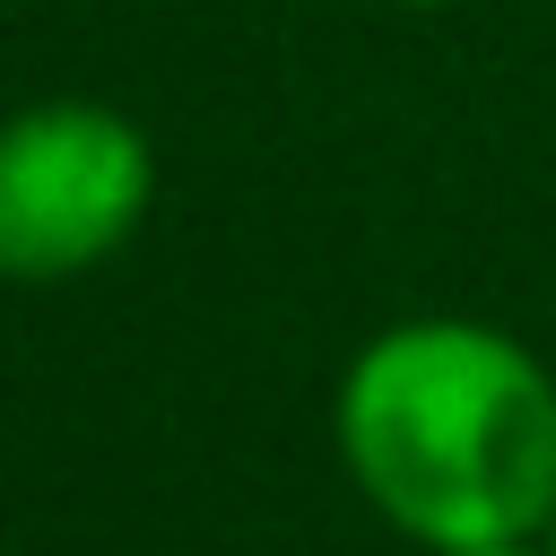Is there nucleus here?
<instances>
[{
    "instance_id": "f03ea898",
    "label": "nucleus",
    "mask_w": 556,
    "mask_h": 556,
    "mask_svg": "<svg viewBox=\"0 0 556 556\" xmlns=\"http://www.w3.org/2000/svg\"><path fill=\"white\" fill-rule=\"evenodd\" d=\"M156 208V139L104 96H35L0 122V278L104 269Z\"/></svg>"
},
{
    "instance_id": "7ed1b4c3",
    "label": "nucleus",
    "mask_w": 556,
    "mask_h": 556,
    "mask_svg": "<svg viewBox=\"0 0 556 556\" xmlns=\"http://www.w3.org/2000/svg\"><path fill=\"white\" fill-rule=\"evenodd\" d=\"M434 556H547L539 539H495V547H434Z\"/></svg>"
},
{
    "instance_id": "f257e3e1",
    "label": "nucleus",
    "mask_w": 556,
    "mask_h": 556,
    "mask_svg": "<svg viewBox=\"0 0 556 556\" xmlns=\"http://www.w3.org/2000/svg\"><path fill=\"white\" fill-rule=\"evenodd\" d=\"M330 443L348 486L426 556L539 539L556 513V374L469 313L374 330L339 374Z\"/></svg>"
},
{
    "instance_id": "39448f33",
    "label": "nucleus",
    "mask_w": 556,
    "mask_h": 556,
    "mask_svg": "<svg viewBox=\"0 0 556 556\" xmlns=\"http://www.w3.org/2000/svg\"><path fill=\"white\" fill-rule=\"evenodd\" d=\"M539 547H547V556H556V513H547V530H539Z\"/></svg>"
},
{
    "instance_id": "20e7f679",
    "label": "nucleus",
    "mask_w": 556,
    "mask_h": 556,
    "mask_svg": "<svg viewBox=\"0 0 556 556\" xmlns=\"http://www.w3.org/2000/svg\"><path fill=\"white\" fill-rule=\"evenodd\" d=\"M382 9H417V17H434V9H460V0H382Z\"/></svg>"
}]
</instances>
